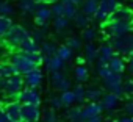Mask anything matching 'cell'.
<instances>
[{"mask_svg":"<svg viewBox=\"0 0 133 122\" xmlns=\"http://www.w3.org/2000/svg\"><path fill=\"white\" fill-rule=\"evenodd\" d=\"M11 64L16 66V69L19 71V74L25 75L28 72H31L33 69L39 67V64L42 63V55L41 53H27V52H16L11 55Z\"/></svg>","mask_w":133,"mask_h":122,"instance_id":"cell-1","label":"cell"},{"mask_svg":"<svg viewBox=\"0 0 133 122\" xmlns=\"http://www.w3.org/2000/svg\"><path fill=\"white\" fill-rule=\"evenodd\" d=\"M24 86H25V82H24L22 74H14L11 77H6V83H5V88L2 92L5 97H8L11 100H17Z\"/></svg>","mask_w":133,"mask_h":122,"instance_id":"cell-2","label":"cell"},{"mask_svg":"<svg viewBox=\"0 0 133 122\" xmlns=\"http://www.w3.org/2000/svg\"><path fill=\"white\" fill-rule=\"evenodd\" d=\"M105 30L108 33L110 38H117V36H124L133 31V22L130 21H121V19H108Z\"/></svg>","mask_w":133,"mask_h":122,"instance_id":"cell-3","label":"cell"},{"mask_svg":"<svg viewBox=\"0 0 133 122\" xmlns=\"http://www.w3.org/2000/svg\"><path fill=\"white\" fill-rule=\"evenodd\" d=\"M31 38V33L25 28V27H22V25H13L11 28H10V31L6 33V36H5V39L13 45V47H21L27 39H30Z\"/></svg>","mask_w":133,"mask_h":122,"instance_id":"cell-4","label":"cell"},{"mask_svg":"<svg viewBox=\"0 0 133 122\" xmlns=\"http://www.w3.org/2000/svg\"><path fill=\"white\" fill-rule=\"evenodd\" d=\"M119 6H121L119 0H99V10H97L94 19L97 22H105L116 13V10Z\"/></svg>","mask_w":133,"mask_h":122,"instance_id":"cell-5","label":"cell"},{"mask_svg":"<svg viewBox=\"0 0 133 122\" xmlns=\"http://www.w3.org/2000/svg\"><path fill=\"white\" fill-rule=\"evenodd\" d=\"M102 83H103V86H105V89H107L108 92H114V94H117L121 99L125 96V92H124V77H122V74L111 72L108 77L102 78Z\"/></svg>","mask_w":133,"mask_h":122,"instance_id":"cell-6","label":"cell"},{"mask_svg":"<svg viewBox=\"0 0 133 122\" xmlns=\"http://www.w3.org/2000/svg\"><path fill=\"white\" fill-rule=\"evenodd\" d=\"M108 42L114 47L116 53L119 55H130L133 52V31L124 36H117V38H110Z\"/></svg>","mask_w":133,"mask_h":122,"instance_id":"cell-7","label":"cell"},{"mask_svg":"<svg viewBox=\"0 0 133 122\" xmlns=\"http://www.w3.org/2000/svg\"><path fill=\"white\" fill-rule=\"evenodd\" d=\"M17 100H19L21 103H35V105H41V94H39L38 88H28V86H25V88L21 91Z\"/></svg>","mask_w":133,"mask_h":122,"instance_id":"cell-8","label":"cell"},{"mask_svg":"<svg viewBox=\"0 0 133 122\" xmlns=\"http://www.w3.org/2000/svg\"><path fill=\"white\" fill-rule=\"evenodd\" d=\"M41 119V108L35 103H22V120L38 122Z\"/></svg>","mask_w":133,"mask_h":122,"instance_id":"cell-9","label":"cell"},{"mask_svg":"<svg viewBox=\"0 0 133 122\" xmlns=\"http://www.w3.org/2000/svg\"><path fill=\"white\" fill-rule=\"evenodd\" d=\"M53 14H52V10L45 5V3H41L39 6H38V10H36V13H35V24L38 25V27H49V21H50V17H52Z\"/></svg>","mask_w":133,"mask_h":122,"instance_id":"cell-10","label":"cell"},{"mask_svg":"<svg viewBox=\"0 0 133 122\" xmlns=\"http://www.w3.org/2000/svg\"><path fill=\"white\" fill-rule=\"evenodd\" d=\"M50 83H52L53 89L61 91V92L66 91V89H69V86H71L69 78L66 77L61 71H56V72H52V74H50Z\"/></svg>","mask_w":133,"mask_h":122,"instance_id":"cell-11","label":"cell"},{"mask_svg":"<svg viewBox=\"0 0 133 122\" xmlns=\"http://www.w3.org/2000/svg\"><path fill=\"white\" fill-rule=\"evenodd\" d=\"M5 113L13 122H21L22 120V103L19 100H11L3 106Z\"/></svg>","mask_w":133,"mask_h":122,"instance_id":"cell-12","label":"cell"},{"mask_svg":"<svg viewBox=\"0 0 133 122\" xmlns=\"http://www.w3.org/2000/svg\"><path fill=\"white\" fill-rule=\"evenodd\" d=\"M116 55L114 47L110 42H103L99 47V58H97V64H108V61Z\"/></svg>","mask_w":133,"mask_h":122,"instance_id":"cell-13","label":"cell"},{"mask_svg":"<svg viewBox=\"0 0 133 122\" xmlns=\"http://www.w3.org/2000/svg\"><path fill=\"white\" fill-rule=\"evenodd\" d=\"M42 78H44V75H42V71L39 67H36L31 72H28V74L24 75L25 86H28V88H39L41 83H42Z\"/></svg>","mask_w":133,"mask_h":122,"instance_id":"cell-14","label":"cell"},{"mask_svg":"<svg viewBox=\"0 0 133 122\" xmlns=\"http://www.w3.org/2000/svg\"><path fill=\"white\" fill-rule=\"evenodd\" d=\"M42 63H44V67L49 74L52 72H56V71H61L63 69V64L64 61L58 56V55H53V56H45L42 58Z\"/></svg>","mask_w":133,"mask_h":122,"instance_id":"cell-15","label":"cell"},{"mask_svg":"<svg viewBox=\"0 0 133 122\" xmlns=\"http://www.w3.org/2000/svg\"><path fill=\"white\" fill-rule=\"evenodd\" d=\"M102 111H103V105H102V102H89L86 106L82 108V117L86 120V119H89V117H92V116L100 114Z\"/></svg>","mask_w":133,"mask_h":122,"instance_id":"cell-16","label":"cell"},{"mask_svg":"<svg viewBox=\"0 0 133 122\" xmlns=\"http://www.w3.org/2000/svg\"><path fill=\"white\" fill-rule=\"evenodd\" d=\"M108 66H110V69H111L113 72H117V74H124V71L127 69L125 59H124L119 53H116V55L108 61Z\"/></svg>","mask_w":133,"mask_h":122,"instance_id":"cell-17","label":"cell"},{"mask_svg":"<svg viewBox=\"0 0 133 122\" xmlns=\"http://www.w3.org/2000/svg\"><path fill=\"white\" fill-rule=\"evenodd\" d=\"M119 100H121V97L117 96V94H114V92H108V94H105L103 97H102V105H103V110H107V111H113L116 106H117V103H119Z\"/></svg>","mask_w":133,"mask_h":122,"instance_id":"cell-18","label":"cell"},{"mask_svg":"<svg viewBox=\"0 0 133 122\" xmlns=\"http://www.w3.org/2000/svg\"><path fill=\"white\" fill-rule=\"evenodd\" d=\"M99 58V47L94 44V41H88V44L85 45V59L88 63H94Z\"/></svg>","mask_w":133,"mask_h":122,"instance_id":"cell-19","label":"cell"},{"mask_svg":"<svg viewBox=\"0 0 133 122\" xmlns=\"http://www.w3.org/2000/svg\"><path fill=\"white\" fill-rule=\"evenodd\" d=\"M99 10V0H83L82 3V11L89 16V17H94L96 13Z\"/></svg>","mask_w":133,"mask_h":122,"instance_id":"cell-20","label":"cell"},{"mask_svg":"<svg viewBox=\"0 0 133 122\" xmlns=\"http://www.w3.org/2000/svg\"><path fill=\"white\" fill-rule=\"evenodd\" d=\"M19 50L27 52V53H41V45H39V42H36L33 38H30V39H27V41L19 47Z\"/></svg>","mask_w":133,"mask_h":122,"instance_id":"cell-21","label":"cell"},{"mask_svg":"<svg viewBox=\"0 0 133 122\" xmlns=\"http://www.w3.org/2000/svg\"><path fill=\"white\" fill-rule=\"evenodd\" d=\"M38 6L39 3H36L35 0H21V3H19V10L24 14H35Z\"/></svg>","mask_w":133,"mask_h":122,"instance_id":"cell-22","label":"cell"},{"mask_svg":"<svg viewBox=\"0 0 133 122\" xmlns=\"http://www.w3.org/2000/svg\"><path fill=\"white\" fill-rule=\"evenodd\" d=\"M110 19H121V21H130V22H133V11H131L130 8H122V6H119V8L116 10V13H114Z\"/></svg>","mask_w":133,"mask_h":122,"instance_id":"cell-23","label":"cell"},{"mask_svg":"<svg viewBox=\"0 0 133 122\" xmlns=\"http://www.w3.org/2000/svg\"><path fill=\"white\" fill-rule=\"evenodd\" d=\"M56 55H58V56L64 61V63H66V61L69 63V61H72L74 50H72L68 44H66V45H59V47H58V50H56Z\"/></svg>","mask_w":133,"mask_h":122,"instance_id":"cell-24","label":"cell"},{"mask_svg":"<svg viewBox=\"0 0 133 122\" xmlns=\"http://www.w3.org/2000/svg\"><path fill=\"white\" fill-rule=\"evenodd\" d=\"M66 116L69 117V122H85V119L82 117V108L80 106H71L66 111Z\"/></svg>","mask_w":133,"mask_h":122,"instance_id":"cell-25","label":"cell"},{"mask_svg":"<svg viewBox=\"0 0 133 122\" xmlns=\"http://www.w3.org/2000/svg\"><path fill=\"white\" fill-rule=\"evenodd\" d=\"M13 25L14 24H13V19L10 16H0V38H5Z\"/></svg>","mask_w":133,"mask_h":122,"instance_id":"cell-26","label":"cell"},{"mask_svg":"<svg viewBox=\"0 0 133 122\" xmlns=\"http://www.w3.org/2000/svg\"><path fill=\"white\" fill-rule=\"evenodd\" d=\"M56 50H58V47H56L52 41H44L42 45H41V55H42V58L56 55Z\"/></svg>","mask_w":133,"mask_h":122,"instance_id":"cell-27","label":"cell"},{"mask_svg":"<svg viewBox=\"0 0 133 122\" xmlns=\"http://www.w3.org/2000/svg\"><path fill=\"white\" fill-rule=\"evenodd\" d=\"M72 21H74V24H75L78 28H82V30L88 28V27H89V22H91L89 16H86L83 11H82V13H77V14H75V17H74Z\"/></svg>","mask_w":133,"mask_h":122,"instance_id":"cell-28","label":"cell"},{"mask_svg":"<svg viewBox=\"0 0 133 122\" xmlns=\"http://www.w3.org/2000/svg\"><path fill=\"white\" fill-rule=\"evenodd\" d=\"M52 25H53V28H55L56 31H59V33H61L63 30L68 28V25H69V19L66 17V16H55V17H53Z\"/></svg>","mask_w":133,"mask_h":122,"instance_id":"cell-29","label":"cell"},{"mask_svg":"<svg viewBox=\"0 0 133 122\" xmlns=\"http://www.w3.org/2000/svg\"><path fill=\"white\" fill-rule=\"evenodd\" d=\"M102 97H103L102 89H99V88H96V86H91V88L86 89V99H88L89 102H100Z\"/></svg>","mask_w":133,"mask_h":122,"instance_id":"cell-30","label":"cell"},{"mask_svg":"<svg viewBox=\"0 0 133 122\" xmlns=\"http://www.w3.org/2000/svg\"><path fill=\"white\" fill-rule=\"evenodd\" d=\"M74 74H75V82H78V83H85V82L89 78V72H88V69H86L83 64H78V66L75 67Z\"/></svg>","mask_w":133,"mask_h":122,"instance_id":"cell-31","label":"cell"},{"mask_svg":"<svg viewBox=\"0 0 133 122\" xmlns=\"http://www.w3.org/2000/svg\"><path fill=\"white\" fill-rule=\"evenodd\" d=\"M63 5H64V16L68 19H74L75 14L78 13L77 11V5H74L72 2H69V0H61Z\"/></svg>","mask_w":133,"mask_h":122,"instance_id":"cell-32","label":"cell"},{"mask_svg":"<svg viewBox=\"0 0 133 122\" xmlns=\"http://www.w3.org/2000/svg\"><path fill=\"white\" fill-rule=\"evenodd\" d=\"M59 97H61V102H63L64 106H72V103H75V94H74V91H71V89L63 91Z\"/></svg>","mask_w":133,"mask_h":122,"instance_id":"cell-33","label":"cell"},{"mask_svg":"<svg viewBox=\"0 0 133 122\" xmlns=\"http://www.w3.org/2000/svg\"><path fill=\"white\" fill-rule=\"evenodd\" d=\"M72 91H74V94H75V102L83 103V102H85V99H86V89L83 88V85H82V83H78Z\"/></svg>","mask_w":133,"mask_h":122,"instance_id":"cell-34","label":"cell"},{"mask_svg":"<svg viewBox=\"0 0 133 122\" xmlns=\"http://www.w3.org/2000/svg\"><path fill=\"white\" fill-rule=\"evenodd\" d=\"M13 13H14V6L6 0H2L0 2V16H11Z\"/></svg>","mask_w":133,"mask_h":122,"instance_id":"cell-35","label":"cell"},{"mask_svg":"<svg viewBox=\"0 0 133 122\" xmlns=\"http://www.w3.org/2000/svg\"><path fill=\"white\" fill-rule=\"evenodd\" d=\"M31 38L36 42H44L45 41V27H39L38 30H33L31 31Z\"/></svg>","mask_w":133,"mask_h":122,"instance_id":"cell-36","label":"cell"},{"mask_svg":"<svg viewBox=\"0 0 133 122\" xmlns=\"http://www.w3.org/2000/svg\"><path fill=\"white\" fill-rule=\"evenodd\" d=\"M66 44H68L72 50H78L82 47V39L77 38V36H69L68 39H66Z\"/></svg>","mask_w":133,"mask_h":122,"instance_id":"cell-37","label":"cell"},{"mask_svg":"<svg viewBox=\"0 0 133 122\" xmlns=\"http://www.w3.org/2000/svg\"><path fill=\"white\" fill-rule=\"evenodd\" d=\"M50 10H52V14H53V17L55 16H64V5H63V2H55L52 6H50Z\"/></svg>","mask_w":133,"mask_h":122,"instance_id":"cell-38","label":"cell"},{"mask_svg":"<svg viewBox=\"0 0 133 122\" xmlns=\"http://www.w3.org/2000/svg\"><path fill=\"white\" fill-rule=\"evenodd\" d=\"M97 36H99V35H97V30H96V28L88 27V28L83 30V38H85L86 41H96Z\"/></svg>","mask_w":133,"mask_h":122,"instance_id":"cell-39","label":"cell"},{"mask_svg":"<svg viewBox=\"0 0 133 122\" xmlns=\"http://www.w3.org/2000/svg\"><path fill=\"white\" fill-rule=\"evenodd\" d=\"M42 119H44V122H58V116H56V113H55V110H53V108H50V110L44 111Z\"/></svg>","mask_w":133,"mask_h":122,"instance_id":"cell-40","label":"cell"},{"mask_svg":"<svg viewBox=\"0 0 133 122\" xmlns=\"http://www.w3.org/2000/svg\"><path fill=\"white\" fill-rule=\"evenodd\" d=\"M111 72H113V71L110 69V66H108V64H97V74H99V77H100V78L108 77Z\"/></svg>","mask_w":133,"mask_h":122,"instance_id":"cell-41","label":"cell"},{"mask_svg":"<svg viewBox=\"0 0 133 122\" xmlns=\"http://www.w3.org/2000/svg\"><path fill=\"white\" fill-rule=\"evenodd\" d=\"M64 105H63V102H61V97H56V96H52L50 97V108H53L55 111L56 110H59V108H63Z\"/></svg>","mask_w":133,"mask_h":122,"instance_id":"cell-42","label":"cell"},{"mask_svg":"<svg viewBox=\"0 0 133 122\" xmlns=\"http://www.w3.org/2000/svg\"><path fill=\"white\" fill-rule=\"evenodd\" d=\"M124 92L127 96H131L133 94V78H130L128 82H124Z\"/></svg>","mask_w":133,"mask_h":122,"instance_id":"cell-43","label":"cell"},{"mask_svg":"<svg viewBox=\"0 0 133 122\" xmlns=\"http://www.w3.org/2000/svg\"><path fill=\"white\" fill-rule=\"evenodd\" d=\"M0 122H13V120L8 117V114L5 113V110H3V108L0 110Z\"/></svg>","mask_w":133,"mask_h":122,"instance_id":"cell-44","label":"cell"},{"mask_svg":"<svg viewBox=\"0 0 133 122\" xmlns=\"http://www.w3.org/2000/svg\"><path fill=\"white\" fill-rule=\"evenodd\" d=\"M125 111H127V114L133 116V100H131V102H127V103H125Z\"/></svg>","mask_w":133,"mask_h":122,"instance_id":"cell-45","label":"cell"},{"mask_svg":"<svg viewBox=\"0 0 133 122\" xmlns=\"http://www.w3.org/2000/svg\"><path fill=\"white\" fill-rule=\"evenodd\" d=\"M103 119H102V116L100 114H97V116H92V117H89V119H86L85 122H102Z\"/></svg>","mask_w":133,"mask_h":122,"instance_id":"cell-46","label":"cell"},{"mask_svg":"<svg viewBox=\"0 0 133 122\" xmlns=\"http://www.w3.org/2000/svg\"><path fill=\"white\" fill-rule=\"evenodd\" d=\"M128 67H130V72L133 74V52L128 55Z\"/></svg>","mask_w":133,"mask_h":122,"instance_id":"cell-47","label":"cell"},{"mask_svg":"<svg viewBox=\"0 0 133 122\" xmlns=\"http://www.w3.org/2000/svg\"><path fill=\"white\" fill-rule=\"evenodd\" d=\"M119 122H133V116H124V117H119Z\"/></svg>","mask_w":133,"mask_h":122,"instance_id":"cell-48","label":"cell"},{"mask_svg":"<svg viewBox=\"0 0 133 122\" xmlns=\"http://www.w3.org/2000/svg\"><path fill=\"white\" fill-rule=\"evenodd\" d=\"M69 2H72L74 5H80V3H83V0H69Z\"/></svg>","mask_w":133,"mask_h":122,"instance_id":"cell-49","label":"cell"},{"mask_svg":"<svg viewBox=\"0 0 133 122\" xmlns=\"http://www.w3.org/2000/svg\"><path fill=\"white\" fill-rule=\"evenodd\" d=\"M83 61H85V59H83L82 56H80V58H77V63H78V64H83Z\"/></svg>","mask_w":133,"mask_h":122,"instance_id":"cell-50","label":"cell"},{"mask_svg":"<svg viewBox=\"0 0 133 122\" xmlns=\"http://www.w3.org/2000/svg\"><path fill=\"white\" fill-rule=\"evenodd\" d=\"M35 2H36V3H39V5H41V3H45V2H49V0H35Z\"/></svg>","mask_w":133,"mask_h":122,"instance_id":"cell-51","label":"cell"},{"mask_svg":"<svg viewBox=\"0 0 133 122\" xmlns=\"http://www.w3.org/2000/svg\"><path fill=\"white\" fill-rule=\"evenodd\" d=\"M131 100H133V94H131Z\"/></svg>","mask_w":133,"mask_h":122,"instance_id":"cell-52","label":"cell"},{"mask_svg":"<svg viewBox=\"0 0 133 122\" xmlns=\"http://www.w3.org/2000/svg\"><path fill=\"white\" fill-rule=\"evenodd\" d=\"M21 122H27V120H21Z\"/></svg>","mask_w":133,"mask_h":122,"instance_id":"cell-53","label":"cell"},{"mask_svg":"<svg viewBox=\"0 0 133 122\" xmlns=\"http://www.w3.org/2000/svg\"><path fill=\"white\" fill-rule=\"evenodd\" d=\"M0 2H2V0H0Z\"/></svg>","mask_w":133,"mask_h":122,"instance_id":"cell-54","label":"cell"},{"mask_svg":"<svg viewBox=\"0 0 133 122\" xmlns=\"http://www.w3.org/2000/svg\"><path fill=\"white\" fill-rule=\"evenodd\" d=\"M0 78H2V77H0Z\"/></svg>","mask_w":133,"mask_h":122,"instance_id":"cell-55","label":"cell"}]
</instances>
